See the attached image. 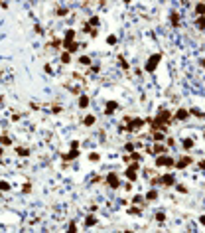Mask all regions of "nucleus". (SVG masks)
Wrapping results in <instances>:
<instances>
[{
	"instance_id": "nucleus-31",
	"label": "nucleus",
	"mask_w": 205,
	"mask_h": 233,
	"mask_svg": "<svg viewBox=\"0 0 205 233\" xmlns=\"http://www.w3.org/2000/svg\"><path fill=\"white\" fill-rule=\"evenodd\" d=\"M67 233H77V225H75V221H71V223H69V229H67Z\"/></svg>"
},
{
	"instance_id": "nucleus-17",
	"label": "nucleus",
	"mask_w": 205,
	"mask_h": 233,
	"mask_svg": "<svg viewBox=\"0 0 205 233\" xmlns=\"http://www.w3.org/2000/svg\"><path fill=\"white\" fill-rule=\"evenodd\" d=\"M181 144H183V148H185V150H191V148H193V144H195V142L191 140V138H183V140H181Z\"/></svg>"
},
{
	"instance_id": "nucleus-39",
	"label": "nucleus",
	"mask_w": 205,
	"mask_h": 233,
	"mask_svg": "<svg viewBox=\"0 0 205 233\" xmlns=\"http://www.w3.org/2000/svg\"><path fill=\"white\" fill-rule=\"evenodd\" d=\"M51 46H53V48H59V46H63V42H61V40H57V38H55V40H53V42H51Z\"/></svg>"
},
{
	"instance_id": "nucleus-46",
	"label": "nucleus",
	"mask_w": 205,
	"mask_h": 233,
	"mask_svg": "<svg viewBox=\"0 0 205 233\" xmlns=\"http://www.w3.org/2000/svg\"><path fill=\"white\" fill-rule=\"evenodd\" d=\"M2 154H4V148H2V146H0V156H2Z\"/></svg>"
},
{
	"instance_id": "nucleus-40",
	"label": "nucleus",
	"mask_w": 205,
	"mask_h": 233,
	"mask_svg": "<svg viewBox=\"0 0 205 233\" xmlns=\"http://www.w3.org/2000/svg\"><path fill=\"white\" fill-rule=\"evenodd\" d=\"M176 190L180 192V194H188V188H183V186H176Z\"/></svg>"
},
{
	"instance_id": "nucleus-3",
	"label": "nucleus",
	"mask_w": 205,
	"mask_h": 233,
	"mask_svg": "<svg viewBox=\"0 0 205 233\" xmlns=\"http://www.w3.org/2000/svg\"><path fill=\"white\" fill-rule=\"evenodd\" d=\"M105 182H107L113 190H116V188L120 186V180H118V174H116V172H108L107 178H105Z\"/></svg>"
},
{
	"instance_id": "nucleus-42",
	"label": "nucleus",
	"mask_w": 205,
	"mask_h": 233,
	"mask_svg": "<svg viewBox=\"0 0 205 233\" xmlns=\"http://www.w3.org/2000/svg\"><path fill=\"white\" fill-rule=\"evenodd\" d=\"M51 111H53V113H61V107H59V105H53Z\"/></svg>"
},
{
	"instance_id": "nucleus-16",
	"label": "nucleus",
	"mask_w": 205,
	"mask_h": 233,
	"mask_svg": "<svg viewBox=\"0 0 205 233\" xmlns=\"http://www.w3.org/2000/svg\"><path fill=\"white\" fill-rule=\"evenodd\" d=\"M188 115H189V111H188V109H180V111L176 113V119H178V121H183V119H185Z\"/></svg>"
},
{
	"instance_id": "nucleus-29",
	"label": "nucleus",
	"mask_w": 205,
	"mask_h": 233,
	"mask_svg": "<svg viewBox=\"0 0 205 233\" xmlns=\"http://www.w3.org/2000/svg\"><path fill=\"white\" fill-rule=\"evenodd\" d=\"M61 61H63V63H69V61H71V53H63V55H61Z\"/></svg>"
},
{
	"instance_id": "nucleus-2",
	"label": "nucleus",
	"mask_w": 205,
	"mask_h": 233,
	"mask_svg": "<svg viewBox=\"0 0 205 233\" xmlns=\"http://www.w3.org/2000/svg\"><path fill=\"white\" fill-rule=\"evenodd\" d=\"M138 162H132V164H128V168H126V178H128V182H134L136 180V176H138Z\"/></svg>"
},
{
	"instance_id": "nucleus-22",
	"label": "nucleus",
	"mask_w": 205,
	"mask_h": 233,
	"mask_svg": "<svg viewBox=\"0 0 205 233\" xmlns=\"http://www.w3.org/2000/svg\"><path fill=\"white\" fill-rule=\"evenodd\" d=\"M156 221H158V223H164V221H166V213H164V211H158V213H156Z\"/></svg>"
},
{
	"instance_id": "nucleus-36",
	"label": "nucleus",
	"mask_w": 205,
	"mask_h": 233,
	"mask_svg": "<svg viewBox=\"0 0 205 233\" xmlns=\"http://www.w3.org/2000/svg\"><path fill=\"white\" fill-rule=\"evenodd\" d=\"M67 12H69L67 8H57V16H67Z\"/></svg>"
},
{
	"instance_id": "nucleus-8",
	"label": "nucleus",
	"mask_w": 205,
	"mask_h": 233,
	"mask_svg": "<svg viewBox=\"0 0 205 233\" xmlns=\"http://www.w3.org/2000/svg\"><path fill=\"white\" fill-rule=\"evenodd\" d=\"M191 162H193V158H191V156H183V158H180L178 162H176V166L181 170V168H188Z\"/></svg>"
},
{
	"instance_id": "nucleus-19",
	"label": "nucleus",
	"mask_w": 205,
	"mask_h": 233,
	"mask_svg": "<svg viewBox=\"0 0 205 233\" xmlns=\"http://www.w3.org/2000/svg\"><path fill=\"white\" fill-rule=\"evenodd\" d=\"M95 223H97V217H93V215L85 217V225H87V227H91V225H95Z\"/></svg>"
},
{
	"instance_id": "nucleus-30",
	"label": "nucleus",
	"mask_w": 205,
	"mask_h": 233,
	"mask_svg": "<svg viewBox=\"0 0 205 233\" xmlns=\"http://www.w3.org/2000/svg\"><path fill=\"white\" fill-rule=\"evenodd\" d=\"M107 44H108V46H115V44H116V36H113V34H111V36L107 38Z\"/></svg>"
},
{
	"instance_id": "nucleus-7",
	"label": "nucleus",
	"mask_w": 205,
	"mask_h": 233,
	"mask_svg": "<svg viewBox=\"0 0 205 233\" xmlns=\"http://www.w3.org/2000/svg\"><path fill=\"white\" fill-rule=\"evenodd\" d=\"M160 182L164 184L166 188H170V186H174V184H176V178H174V174H166V176H162V178H160Z\"/></svg>"
},
{
	"instance_id": "nucleus-9",
	"label": "nucleus",
	"mask_w": 205,
	"mask_h": 233,
	"mask_svg": "<svg viewBox=\"0 0 205 233\" xmlns=\"http://www.w3.org/2000/svg\"><path fill=\"white\" fill-rule=\"evenodd\" d=\"M116 109H118V103H116V101H108V103H107V109H105V113H107V115H113Z\"/></svg>"
},
{
	"instance_id": "nucleus-44",
	"label": "nucleus",
	"mask_w": 205,
	"mask_h": 233,
	"mask_svg": "<svg viewBox=\"0 0 205 233\" xmlns=\"http://www.w3.org/2000/svg\"><path fill=\"white\" fill-rule=\"evenodd\" d=\"M199 168H201V170H205V160H201V162H199Z\"/></svg>"
},
{
	"instance_id": "nucleus-12",
	"label": "nucleus",
	"mask_w": 205,
	"mask_h": 233,
	"mask_svg": "<svg viewBox=\"0 0 205 233\" xmlns=\"http://www.w3.org/2000/svg\"><path fill=\"white\" fill-rule=\"evenodd\" d=\"M77 156H79V150H77V148H73L71 152H67V154H63V160H75Z\"/></svg>"
},
{
	"instance_id": "nucleus-28",
	"label": "nucleus",
	"mask_w": 205,
	"mask_h": 233,
	"mask_svg": "<svg viewBox=\"0 0 205 233\" xmlns=\"http://www.w3.org/2000/svg\"><path fill=\"white\" fill-rule=\"evenodd\" d=\"M0 190H2V192H8V190H10V184L2 180V182H0Z\"/></svg>"
},
{
	"instance_id": "nucleus-32",
	"label": "nucleus",
	"mask_w": 205,
	"mask_h": 233,
	"mask_svg": "<svg viewBox=\"0 0 205 233\" xmlns=\"http://www.w3.org/2000/svg\"><path fill=\"white\" fill-rule=\"evenodd\" d=\"M197 26L199 30H205V18H197Z\"/></svg>"
},
{
	"instance_id": "nucleus-37",
	"label": "nucleus",
	"mask_w": 205,
	"mask_h": 233,
	"mask_svg": "<svg viewBox=\"0 0 205 233\" xmlns=\"http://www.w3.org/2000/svg\"><path fill=\"white\" fill-rule=\"evenodd\" d=\"M124 148H126V152H134V144H132V142H126Z\"/></svg>"
},
{
	"instance_id": "nucleus-20",
	"label": "nucleus",
	"mask_w": 205,
	"mask_h": 233,
	"mask_svg": "<svg viewBox=\"0 0 205 233\" xmlns=\"http://www.w3.org/2000/svg\"><path fill=\"white\" fill-rule=\"evenodd\" d=\"M79 63H81V65H91V58L89 55H81V58H79Z\"/></svg>"
},
{
	"instance_id": "nucleus-5",
	"label": "nucleus",
	"mask_w": 205,
	"mask_h": 233,
	"mask_svg": "<svg viewBox=\"0 0 205 233\" xmlns=\"http://www.w3.org/2000/svg\"><path fill=\"white\" fill-rule=\"evenodd\" d=\"M146 125V123H144V121H142V119H138V116H134V119H132L130 123H128V126H126V131H138V128H142V126Z\"/></svg>"
},
{
	"instance_id": "nucleus-25",
	"label": "nucleus",
	"mask_w": 205,
	"mask_h": 233,
	"mask_svg": "<svg viewBox=\"0 0 205 233\" xmlns=\"http://www.w3.org/2000/svg\"><path fill=\"white\" fill-rule=\"evenodd\" d=\"M87 24H89V26H99V24H101V20H99V16H93Z\"/></svg>"
},
{
	"instance_id": "nucleus-35",
	"label": "nucleus",
	"mask_w": 205,
	"mask_h": 233,
	"mask_svg": "<svg viewBox=\"0 0 205 233\" xmlns=\"http://www.w3.org/2000/svg\"><path fill=\"white\" fill-rule=\"evenodd\" d=\"M189 113H191V115H195V116H203V113H201L199 109H189Z\"/></svg>"
},
{
	"instance_id": "nucleus-34",
	"label": "nucleus",
	"mask_w": 205,
	"mask_h": 233,
	"mask_svg": "<svg viewBox=\"0 0 205 233\" xmlns=\"http://www.w3.org/2000/svg\"><path fill=\"white\" fill-rule=\"evenodd\" d=\"M128 213H134V215H140V213H142V209H140V208H130V209H128Z\"/></svg>"
},
{
	"instance_id": "nucleus-33",
	"label": "nucleus",
	"mask_w": 205,
	"mask_h": 233,
	"mask_svg": "<svg viewBox=\"0 0 205 233\" xmlns=\"http://www.w3.org/2000/svg\"><path fill=\"white\" fill-rule=\"evenodd\" d=\"M99 158H101V156H99L97 152H91V154H89V160H91V162H97Z\"/></svg>"
},
{
	"instance_id": "nucleus-14",
	"label": "nucleus",
	"mask_w": 205,
	"mask_h": 233,
	"mask_svg": "<svg viewBox=\"0 0 205 233\" xmlns=\"http://www.w3.org/2000/svg\"><path fill=\"white\" fill-rule=\"evenodd\" d=\"M170 20H172V26H174V28H178V26H180V12H172Z\"/></svg>"
},
{
	"instance_id": "nucleus-24",
	"label": "nucleus",
	"mask_w": 205,
	"mask_h": 233,
	"mask_svg": "<svg viewBox=\"0 0 205 233\" xmlns=\"http://www.w3.org/2000/svg\"><path fill=\"white\" fill-rule=\"evenodd\" d=\"M73 38H75V30H67V32H65V40L73 42Z\"/></svg>"
},
{
	"instance_id": "nucleus-48",
	"label": "nucleus",
	"mask_w": 205,
	"mask_h": 233,
	"mask_svg": "<svg viewBox=\"0 0 205 233\" xmlns=\"http://www.w3.org/2000/svg\"><path fill=\"white\" fill-rule=\"evenodd\" d=\"M203 138H205V133H203Z\"/></svg>"
},
{
	"instance_id": "nucleus-47",
	"label": "nucleus",
	"mask_w": 205,
	"mask_h": 233,
	"mask_svg": "<svg viewBox=\"0 0 205 233\" xmlns=\"http://www.w3.org/2000/svg\"><path fill=\"white\" fill-rule=\"evenodd\" d=\"M124 233H132V231H124Z\"/></svg>"
},
{
	"instance_id": "nucleus-11",
	"label": "nucleus",
	"mask_w": 205,
	"mask_h": 233,
	"mask_svg": "<svg viewBox=\"0 0 205 233\" xmlns=\"http://www.w3.org/2000/svg\"><path fill=\"white\" fill-rule=\"evenodd\" d=\"M77 105H79V109H87L89 107V97H87V95H81L79 101H77Z\"/></svg>"
},
{
	"instance_id": "nucleus-43",
	"label": "nucleus",
	"mask_w": 205,
	"mask_h": 233,
	"mask_svg": "<svg viewBox=\"0 0 205 233\" xmlns=\"http://www.w3.org/2000/svg\"><path fill=\"white\" fill-rule=\"evenodd\" d=\"M118 59H120V65H122L124 69H128V63H126V61H124V58H118Z\"/></svg>"
},
{
	"instance_id": "nucleus-1",
	"label": "nucleus",
	"mask_w": 205,
	"mask_h": 233,
	"mask_svg": "<svg viewBox=\"0 0 205 233\" xmlns=\"http://www.w3.org/2000/svg\"><path fill=\"white\" fill-rule=\"evenodd\" d=\"M160 59H162V53H154V55H150V58H148V61H146V65H144V69H146L148 73H152V71L158 67Z\"/></svg>"
},
{
	"instance_id": "nucleus-45",
	"label": "nucleus",
	"mask_w": 205,
	"mask_h": 233,
	"mask_svg": "<svg viewBox=\"0 0 205 233\" xmlns=\"http://www.w3.org/2000/svg\"><path fill=\"white\" fill-rule=\"evenodd\" d=\"M199 223H201V225H205V215H201V217H199Z\"/></svg>"
},
{
	"instance_id": "nucleus-10",
	"label": "nucleus",
	"mask_w": 205,
	"mask_h": 233,
	"mask_svg": "<svg viewBox=\"0 0 205 233\" xmlns=\"http://www.w3.org/2000/svg\"><path fill=\"white\" fill-rule=\"evenodd\" d=\"M152 150V154H164V152H168V148H166V144H162V142H158L154 148H150Z\"/></svg>"
},
{
	"instance_id": "nucleus-4",
	"label": "nucleus",
	"mask_w": 205,
	"mask_h": 233,
	"mask_svg": "<svg viewBox=\"0 0 205 233\" xmlns=\"http://www.w3.org/2000/svg\"><path fill=\"white\" fill-rule=\"evenodd\" d=\"M174 164H176V162H174L172 156H164V154H162V156H158V158H156V166L158 168H162V166H174Z\"/></svg>"
},
{
	"instance_id": "nucleus-13",
	"label": "nucleus",
	"mask_w": 205,
	"mask_h": 233,
	"mask_svg": "<svg viewBox=\"0 0 205 233\" xmlns=\"http://www.w3.org/2000/svg\"><path fill=\"white\" fill-rule=\"evenodd\" d=\"M195 14H197L199 18H203V16H205V4H203V2L195 4Z\"/></svg>"
},
{
	"instance_id": "nucleus-21",
	"label": "nucleus",
	"mask_w": 205,
	"mask_h": 233,
	"mask_svg": "<svg viewBox=\"0 0 205 233\" xmlns=\"http://www.w3.org/2000/svg\"><path fill=\"white\" fill-rule=\"evenodd\" d=\"M156 198H158V192H156V190H150V192L146 194V200H148V201H150V200H156Z\"/></svg>"
},
{
	"instance_id": "nucleus-15",
	"label": "nucleus",
	"mask_w": 205,
	"mask_h": 233,
	"mask_svg": "<svg viewBox=\"0 0 205 233\" xmlns=\"http://www.w3.org/2000/svg\"><path fill=\"white\" fill-rule=\"evenodd\" d=\"M83 125L85 126H93L95 125V115H87L85 119H83Z\"/></svg>"
},
{
	"instance_id": "nucleus-6",
	"label": "nucleus",
	"mask_w": 205,
	"mask_h": 233,
	"mask_svg": "<svg viewBox=\"0 0 205 233\" xmlns=\"http://www.w3.org/2000/svg\"><path fill=\"white\" fill-rule=\"evenodd\" d=\"M63 48H65L67 53H75V51L79 50L81 46H79L77 42H69V40H63Z\"/></svg>"
},
{
	"instance_id": "nucleus-26",
	"label": "nucleus",
	"mask_w": 205,
	"mask_h": 233,
	"mask_svg": "<svg viewBox=\"0 0 205 233\" xmlns=\"http://www.w3.org/2000/svg\"><path fill=\"white\" fill-rule=\"evenodd\" d=\"M0 142H2L4 146H10V144H12V140H10V138L6 136V134H4V136H0Z\"/></svg>"
},
{
	"instance_id": "nucleus-38",
	"label": "nucleus",
	"mask_w": 205,
	"mask_h": 233,
	"mask_svg": "<svg viewBox=\"0 0 205 233\" xmlns=\"http://www.w3.org/2000/svg\"><path fill=\"white\" fill-rule=\"evenodd\" d=\"M22 192H26V194L32 192V184H24V186H22Z\"/></svg>"
},
{
	"instance_id": "nucleus-41",
	"label": "nucleus",
	"mask_w": 205,
	"mask_h": 233,
	"mask_svg": "<svg viewBox=\"0 0 205 233\" xmlns=\"http://www.w3.org/2000/svg\"><path fill=\"white\" fill-rule=\"evenodd\" d=\"M142 200H144L142 196H134V200H132V204H142Z\"/></svg>"
},
{
	"instance_id": "nucleus-18",
	"label": "nucleus",
	"mask_w": 205,
	"mask_h": 233,
	"mask_svg": "<svg viewBox=\"0 0 205 233\" xmlns=\"http://www.w3.org/2000/svg\"><path fill=\"white\" fill-rule=\"evenodd\" d=\"M152 136H154V140H156V142H162L166 138L164 133H160V131H154V133H152Z\"/></svg>"
},
{
	"instance_id": "nucleus-23",
	"label": "nucleus",
	"mask_w": 205,
	"mask_h": 233,
	"mask_svg": "<svg viewBox=\"0 0 205 233\" xmlns=\"http://www.w3.org/2000/svg\"><path fill=\"white\" fill-rule=\"evenodd\" d=\"M16 152H18V156H28V154H30V150H28V148H22V146H20V148H16Z\"/></svg>"
},
{
	"instance_id": "nucleus-27",
	"label": "nucleus",
	"mask_w": 205,
	"mask_h": 233,
	"mask_svg": "<svg viewBox=\"0 0 205 233\" xmlns=\"http://www.w3.org/2000/svg\"><path fill=\"white\" fill-rule=\"evenodd\" d=\"M140 158H142V154H138V152H132L130 154V162H138Z\"/></svg>"
}]
</instances>
